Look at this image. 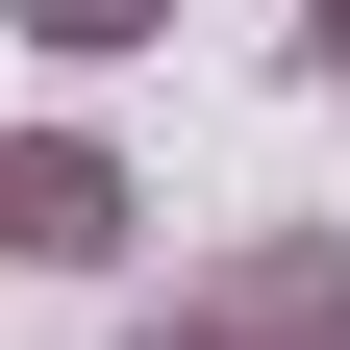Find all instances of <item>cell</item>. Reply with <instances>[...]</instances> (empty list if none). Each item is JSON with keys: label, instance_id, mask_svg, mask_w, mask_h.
<instances>
[{"label": "cell", "instance_id": "obj_2", "mask_svg": "<svg viewBox=\"0 0 350 350\" xmlns=\"http://www.w3.org/2000/svg\"><path fill=\"white\" fill-rule=\"evenodd\" d=\"M200 325L226 350H350V226H226L200 250Z\"/></svg>", "mask_w": 350, "mask_h": 350}, {"label": "cell", "instance_id": "obj_4", "mask_svg": "<svg viewBox=\"0 0 350 350\" xmlns=\"http://www.w3.org/2000/svg\"><path fill=\"white\" fill-rule=\"evenodd\" d=\"M300 75H325V100H350V0H300Z\"/></svg>", "mask_w": 350, "mask_h": 350}, {"label": "cell", "instance_id": "obj_1", "mask_svg": "<svg viewBox=\"0 0 350 350\" xmlns=\"http://www.w3.org/2000/svg\"><path fill=\"white\" fill-rule=\"evenodd\" d=\"M0 250H25V275H125V250H150V175H125L100 125H0Z\"/></svg>", "mask_w": 350, "mask_h": 350}, {"label": "cell", "instance_id": "obj_3", "mask_svg": "<svg viewBox=\"0 0 350 350\" xmlns=\"http://www.w3.org/2000/svg\"><path fill=\"white\" fill-rule=\"evenodd\" d=\"M0 25H25V51H51V75H125V51H150V25H175V0H0Z\"/></svg>", "mask_w": 350, "mask_h": 350}, {"label": "cell", "instance_id": "obj_5", "mask_svg": "<svg viewBox=\"0 0 350 350\" xmlns=\"http://www.w3.org/2000/svg\"><path fill=\"white\" fill-rule=\"evenodd\" d=\"M125 350H226V325H200V300H150V325H125Z\"/></svg>", "mask_w": 350, "mask_h": 350}]
</instances>
